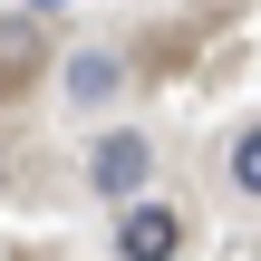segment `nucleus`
<instances>
[{
    "instance_id": "obj_1",
    "label": "nucleus",
    "mask_w": 261,
    "mask_h": 261,
    "mask_svg": "<svg viewBox=\"0 0 261 261\" xmlns=\"http://www.w3.org/2000/svg\"><path fill=\"white\" fill-rule=\"evenodd\" d=\"M184 252V223L165 213V203H126V223H116V261H174Z\"/></svg>"
},
{
    "instance_id": "obj_2",
    "label": "nucleus",
    "mask_w": 261,
    "mask_h": 261,
    "mask_svg": "<svg viewBox=\"0 0 261 261\" xmlns=\"http://www.w3.org/2000/svg\"><path fill=\"white\" fill-rule=\"evenodd\" d=\"M87 174H97V194H116V203H126V194L145 184V136H136V126H116V136H97V155H87Z\"/></svg>"
},
{
    "instance_id": "obj_3",
    "label": "nucleus",
    "mask_w": 261,
    "mask_h": 261,
    "mask_svg": "<svg viewBox=\"0 0 261 261\" xmlns=\"http://www.w3.org/2000/svg\"><path fill=\"white\" fill-rule=\"evenodd\" d=\"M39 68H48V29L39 19H0V97L39 87Z\"/></svg>"
},
{
    "instance_id": "obj_4",
    "label": "nucleus",
    "mask_w": 261,
    "mask_h": 261,
    "mask_svg": "<svg viewBox=\"0 0 261 261\" xmlns=\"http://www.w3.org/2000/svg\"><path fill=\"white\" fill-rule=\"evenodd\" d=\"M232 184H242V194H261V126H242V136H232Z\"/></svg>"
},
{
    "instance_id": "obj_5",
    "label": "nucleus",
    "mask_w": 261,
    "mask_h": 261,
    "mask_svg": "<svg viewBox=\"0 0 261 261\" xmlns=\"http://www.w3.org/2000/svg\"><path fill=\"white\" fill-rule=\"evenodd\" d=\"M68 87H77V97H107V87H116V68H107V58H77V68H68Z\"/></svg>"
},
{
    "instance_id": "obj_6",
    "label": "nucleus",
    "mask_w": 261,
    "mask_h": 261,
    "mask_svg": "<svg viewBox=\"0 0 261 261\" xmlns=\"http://www.w3.org/2000/svg\"><path fill=\"white\" fill-rule=\"evenodd\" d=\"M39 10H58V0H39Z\"/></svg>"
}]
</instances>
